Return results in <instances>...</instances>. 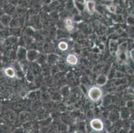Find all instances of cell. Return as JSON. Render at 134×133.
<instances>
[{
  "mask_svg": "<svg viewBox=\"0 0 134 133\" xmlns=\"http://www.w3.org/2000/svg\"><path fill=\"white\" fill-rule=\"evenodd\" d=\"M88 98L93 102H97L100 101L103 96V91L100 87L97 86H93L90 88L87 92Z\"/></svg>",
  "mask_w": 134,
  "mask_h": 133,
  "instance_id": "cell-1",
  "label": "cell"
},
{
  "mask_svg": "<svg viewBox=\"0 0 134 133\" xmlns=\"http://www.w3.org/2000/svg\"><path fill=\"white\" fill-rule=\"evenodd\" d=\"M91 128L96 131H101L103 129V123L100 119H94L90 122Z\"/></svg>",
  "mask_w": 134,
  "mask_h": 133,
  "instance_id": "cell-2",
  "label": "cell"
},
{
  "mask_svg": "<svg viewBox=\"0 0 134 133\" xmlns=\"http://www.w3.org/2000/svg\"><path fill=\"white\" fill-rule=\"evenodd\" d=\"M85 9L90 15H93L96 12V3L93 0H87L85 4Z\"/></svg>",
  "mask_w": 134,
  "mask_h": 133,
  "instance_id": "cell-3",
  "label": "cell"
},
{
  "mask_svg": "<svg viewBox=\"0 0 134 133\" xmlns=\"http://www.w3.org/2000/svg\"><path fill=\"white\" fill-rule=\"evenodd\" d=\"M39 55L40 54H39L38 51H36V50H30L29 51H27L26 59L30 61L34 62L37 60Z\"/></svg>",
  "mask_w": 134,
  "mask_h": 133,
  "instance_id": "cell-4",
  "label": "cell"
},
{
  "mask_svg": "<svg viewBox=\"0 0 134 133\" xmlns=\"http://www.w3.org/2000/svg\"><path fill=\"white\" fill-rule=\"evenodd\" d=\"M26 56L27 50L24 47H19L18 49V52H17V57H18V60L20 61L21 62L25 61L26 60Z\"/></svg>",
  "mask_w": 134,
  "mask_h": 133,
  "instance_id": "cell-5",
  "label": "cell"
},
{
  "mask_svg": "<svg viewBox=\"0 0 134 133\" xmlns=\"http://www.w3.org/2000/svg\"><path fill=\"white\" fill-rule=\"evenodd\" d=\"M66 62L70 65H75L78 63V58L75 54L70 53L67 56Z\"/></svg>",
  "mask_w": 134,
  "mask_h": 133,
  "instance_id": "cell-6",
  "label": "cell"
},
{
  "mask_svg": "<svg viewBox=\"0 0 134 133\" xmlns=\"http://www.w3.org/2000/svg\"><path fill=\"white\" fill-rule=\"evenodd\" d=\"M12 21V18L10 15L8 14H3L0 17V23L3 26H8Z\"/></svg>",
  "mask_w": 134,
  "mask_h": 133,
  "instance_id": "cell-7",
  "label": "cell"
},
{
  "mask_svg": "<svg viewBox=\"0 0 134 133\" xmlns=\"http://www.w3.org/2000/svg\"><path fill=\"white\" fill-rule=\"evenodd\" d=\"M64 25L68 31H71L74 28V20L70 18H66L64 19Z\"/></svg>",
  "mask_w": 134,
  "mask_h": 133,
  "instance_id": "cell-8",
  "label": "cell"
},
{
  "mask_svg": "<svg viewBox=\"0 0 134 133\" xmlns=\"http://www.w3.org/2000/svg\"><path fill=\"white\" fill-rule=\"evenodd\" d=\"M5 75L9 78H13L16 76V70L12 67H9L5 69Z\"/></svg>",
  "mask_w": 134,
  "mask_h": 133,
  "instance_id": "cell-9",
  "label": "cell"
},
{
  "mask_svg": "<svg viewBox=\"0 0 134 133\" xmlns=\"http://www.w3.org/2000/svg\"><path fill=\"white\" fill-rule=\"evenodd\" d=\"M107 80H108V77L105 75H100L97 77L96 82H97V85L99 86H103L105 84H106Z\"/></svg>",
  "mask_w": 134,
  "mask_h": 133,
  "instance_id": "cell-10",
  "label": "cell"
},
{
  "mask_svg": "<svg viewBox=\"0 0 134 133\" xmlns=\"http://www.w3.org/2000/svg\"><path fill=\"white\" fill-rule=\"evenodd\" d=\"M69 48L68 43L65 41H59L58 43V49L62 51H65Z\"/></svg>",
  "mask_w": 134,
  "mask_h": 133,
  "instance_id": "cell-11",
  "label": "cell"
},
{
  "mask_svg": "<svg viewBox=\"0 0 134 133\" xmlns=\"http://www.w3.org/2000/svg\"><path fill=\"white\" fill-rule=\"evenodd\" d=\"M58 59V57L55 55L50 54L48 56H47V61L50 64H53L54 63H55L57 61V60Z\"/></svg>",
  "mask_w": 134,
  "mask_h": 133,
  "instance_id": "cell-12",
  "label": "cell"
},
{
  "mask_svg": "<svg viewBox=\"0 0 134 133\" xmlns=\"http://www.w3.org/2000/svg\"><path fill=\"white\" fill-rule=\"evenodd\" d=\"M36 61H37V63H40V64H44L47 61V56L44 55H40Z\"/></svg>",
  "mask_w": 134,
  "mask_h": 133,
  "instance_id": "cell-13",
  "label": "cell"
},
{
  "mask_svg": "<svg viewBox=\"0 0 134 133\" xmlns=\"http://www.w3.org/2000/svg\"><path fill=\"white\" fill-rule=\"evenodd\" d=\"M41 72V68L37 63H34L32 65V73L39 74Z\"/></svg>",
  "mask_w": 134,
  "mask_h": 133,
  "instance_id": "cell-14",
  "label": "cell"
},
{
  "mask_svg": "<svg viewBox=\"0 0 134 133\" xmlns=\"http://www.w3.org/2000/svg\"><path fill=\"white\" fill-rule=\"evenodd\" d=\"M107 9H108V10L109 11L110 13H115L117 11L116 6L114 5H110L107 6Z\"/></svg>",
  "mask_w": 134,
  "mask_h": 133,
  "instance_id": "cell-15",
  "label": "cell"
},
{
  "mask_svg": "<svg viewBox=\"0 0 134 133\" xmlns=\"http://www.w3.org/2000/svg\"><path fill=\"white\" fill-rule=\"evenodd\" d=\"M111 51H118V44L115 41L111 42Z\"/></svg>",
  "mask_w": 134,
  "mask_h": 133,
  "instance_id": "cell-16",
  "label": "cell"
},
{
  "mask_svg": "<svg viewBox=\"0 0 134 133\" xmlns=\"http://www.w3.org/2000/svg\"><path fill=\"white\" fill-rule=\"evenodd\" d=\"M0 33H1V35H2L3 37H6L9 36L10 35V31H8V30H2V31H0Z\"/></svg>",
  "mask_w": 134,
  "mask_h": 133,
  "instance_id": "cell-17",
  "label": "cell"
},
{
  "mask_svg": "<svg viewBox=\"0 0 134 133\" xmlns=\"http://www.w3.org/2000/svg\"><path fill=\"white\" fill-rule=\"evenodd\" d=\"M133 49H132L130 51V53H129V55L132 60H133Z\"/></svg>",
  "mask_w": 134,
  "mask_h": 133,
  "instance_id": "cell-18",
  "label": "cell"
}]
</instances>
